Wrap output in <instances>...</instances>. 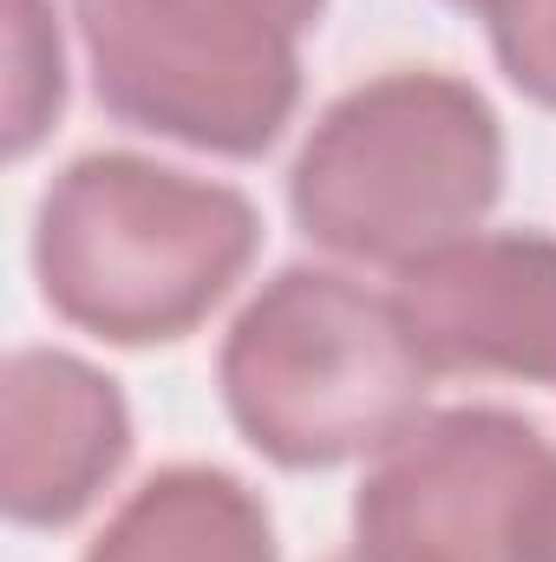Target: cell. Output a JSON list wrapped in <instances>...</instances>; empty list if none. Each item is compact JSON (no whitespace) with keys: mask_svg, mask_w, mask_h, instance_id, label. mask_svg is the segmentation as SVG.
<instances>
[{"mask_svg":"<svg viewBox=\"0 0 556 562\" xmlns=\"http://www.w3.org/2000/svg\"><path fill=\"white\" fill-rule=\"evenodd\" d=\"M86 562H276V524L243 477L170 464L119 504Z\"/></svg>","mask_w":556,"mask_h":562,"instance_id":"obj_8","label":"cell"},{"mask_svg":"<svg viewBox=\"0 0 556 562\" xmlns=\"http://www.w3.org/2000/svg\"><path fill=\"white\" fill-rule=\"evenodd\" d=\"M327 562H374V557H360V550H347V557H327Z\"/></svg>","mask_w":556,"mask_h":562,"instance_id":"obj_14","label":"cell"},{"mask_svg":"<svg viewBox=\"0 0 556 562\" xmlns=\"http://www.w3.org/2000/svg\"><path fill=\"white\" fill-rule=\"evenodd\" d=\"M393 307L432 373H504L556 393V243L537 229L465 236L400 269Z\"/></svg>","mask_w":556,"mask_h":562,"instance_id":"obj_6","label":"cell"},{"mask_svg":"<svg viewBox=\"0 0 556 562\" xmlns=\"http://www.w3.org/2000/svg\"><path fill=\"white\" fill-rule=\"evenodd\" d=\"M132 458L119 380L59 347H20L0 373V504L26 530L86 517Z\"/></svg>","mask_w":556,"mask_h":562,"instance_id":"obj_7","label":"cell"},{"mask_svg":"<svg viewBox=\"0 0 556 562\" xmlns=\"http://www.w3.org/2000/svg\"><path fill=\"white\" fill-rule=\"evenodd\" d=\"M452 7H465V13H478V20H491V13H498L504 0H452Z\"/></svg>","mask_w":556,"mask_h":562,"instance_id":"obj_13","label":"cell"},{"mask_svg":"<svg viewBox=\"0 0 556 562\" xmlns=\"http://www.w3.org/2000/svg\"><path fill=\"white\" fill-rule=\"evenodd\" d=\"M518 562H556V451L531 484V504L518 524Z\"/></svg>","mask_w":556,"mask_h":562,"instance_id":"obj_11","label":"cell"},{"mask_svg":"<svg viewBox=\"0 0 556 562\" xmlns=\"http://www.w3.org/2000/svg\"><path fill=\"white\" fill-rule=\"evenodd\" d=\"M544 431L504 406L413 419L354 491V550L374 562H518Z\"/></svg>","mask_w":556,"mask_h":562,"instance_id":"obj_5","label":"cell"},{"mask_svg":"<svg viewBox=\"0 0 556 562\" xmlns=\"http://www.w3.org/2000/svg\"><path fill=\"white\" fill-rule=\"evenodd\" d=\"M504 190V132L452 72H380L334 99L288 170L308 243L374 269H413L478 236Z\"/></svg>","mask_w":556,"mask_h":562,"instance_id":"obj_2","label":"cell"},{"mask_svg":"<svg viewBox=\"0 0 556 562\" xmlns=\"http://www.w3.org/2000/svg\"><path fill=\"white\" fill-rule=\"evenodd\" d=\"M263 216L243 190L132 150H92L53 177L33 223V276L59 321L112 347L184 340L243 281Z\"/></svg>","mask_w":556,"mask_h":562,"instance_id":"obj_1","label":"cell"},{"mask_svg":"<svg viewBox=\"0 0 556 562\" xmlns=\"http://www.w3.org/2000/svg\"><path fill=\"white\" fill-rule=\"evenodd\" d=\"M485 26L504 79L556 112V0H504Z\"/></svg>","mask_w":556,"mask_h":562,"instance_id":"obj_10","label":"cell"},{"mask_svg":"<svg viewBox=\"0 0 556 562\" xmlns=\"http://www.w3.org/2000/svg\"><path fill=\"white\" fill-rule=\"evenodd\" d=\"M223 406L236 431L288 471L380 458L425 419L432 367L413 347L393 294L334 269H281L236 314L223 360Z\"/></svg>","mask_w":556,"mask_h":562,"instance_id":"obj_3","label":"cell"},{"mask_svg":"<svg viewBox=\"0 0 556 562\" xmlns=\"http://www.w3.org/2000/svg\"><path fill=\"white\" fill-rule=\"evenodd\" d=\"M92 92L132 125L216 157H263L301 105V33L256 0H73Z\"/></svg>","mask_w":556,"mask_h":562,"instance_id":"obj_4","label":"cell"},{"mask_svg":"<svg viewBox=\"0 0 556 562\" xmlns=\"http://www.w3.org/2000/svg\"><path fill=\"white\" fill-rule=\"evenodd\" d=\"M59 99H66V59L46 0H7V157H26L46 138Z\"/></svg>","mask_w":556,"mask_h":562,"instance_id":"obj_9","label":"cell"},{"mask_svg":"<svg viewBox=\"0 0 556 562\" xmlns=\"http://www.w3.org/2000/svg\"><path fill=\"white\" fill-rule=\"evenodd\" d=\"M256 7H263V13H276L288 33H308V26L321 20V7H327V0H256Z\"/></svg>","mask_w":556,"mask_h":562,"instance_id":"obj_12","label":"cell"}]
</instances>
